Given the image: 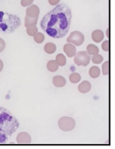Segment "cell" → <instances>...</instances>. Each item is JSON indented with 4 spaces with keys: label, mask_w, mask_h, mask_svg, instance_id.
<instances>
[{
    "label": "cell",
    "mask_w": 115,
    "mask_h": 149,
    "mask_svg": "<svg viewBox=\"0 0 115 149\" xmlns=\"http://www.w3.org/2000/svg\"><path fill=\"white\" fill-rule=\"evenodd\" d=\"M72 19V12L66 4L57 5L43 16L40 27L53 38H62L68 33Z\"/></svg>",
    "instance_id": "obj_1"
},
{
    "label": "cell",
    "mask_w": 115,
    "mask_h": 149,
    "mask_svg": "<svg viewBox=\"0 0 115 149\" xmlns=\"http://www.w3.org/2000/svg\"><path fill=\"white\" fill-rule=\"evenodd\" d=\"M19 127V122L9 110L0 107V144H5Z\"/></svg>",
    "instance_id": "obj_2"
},
{
    "label": "cell",
    "mask_w": 115,
    "mask_h": 149,
    "mask_svg": "<svg viewBox=\"0 0 115 149\" xmlns=\"http://www.w3.org/2000/svg\"><path fill=\"white\" fill-rule=\"evenodd\" d=\"M20 18L16 15L0 10V33L11 34L21 26Z\"/></svg>",
    "instance_id": "obj_3"
},
{
    "label": "cell",
    "mask_w": 115,
    "mask_h": 149,
    "mask_svg": "<svg viewBox=\"0 0 115 149\" xmlns=\"http://www.w3.org/2000/svg\"><path fill=\"white\" fill-rule=\"evenodd\" d=\"M59 128L63 132H70L76 126V121L73 118L68 116L62 117L58 121Z\"/></svg>",
    "instance_id": "obj_4"
},
{
    "label": "cell",
    "mask_w": 115,
    "mask_h": 149,
    "mask_svg": "<svg viewBox=\"0 0 115 149\" xmlns=\"http://www.w3.org/2000/svg\"><path fill=\"white\" fill-rule=\"evenodd\" d=\"M91 57L87 52H78L74 56V63L78 66H87L90 62Z\"/></svg>",
    "instance_id": "obj_5"
},
{
    "label": "cell",
    "mask_w": 115,
    "mask_h": 149,
    "mask_svg": "<svg viewBox=\"0 0 115 149\" xmlns=\"http://www.w3.org/2000/svg\"><path fill=\"white\" fill-rule=\"evenodd\" d=\"M67 42L76 46H79L85 42V36L79 31H74L71 32L69 37L67 38Z\"/></svg>",
    "instance_id": "obj_6"
},
{
    "label": "cell",
    "mask_w": 115,
    "mask_h": 149,
    "mask_svg": "<svg viewBox=\"0 0 115 149\" xmlns=\"http://www.w3.org/2000/svg\"><path fill=\"white\" fill-rule=\"evenodd\" d=\"M31 140V136L27 132H21L16 137V142L19 144H29Z\"/></svg>",
    "instance_id": "obj_7"
},
{
    "label": "cell",
    "mask_w": 115,
    "mask_h": 149,
    "mask_svg": "<svg viewBox=\"0 0 115 149\" xmlns=\"http://www.w3.org/2000/svg\"><path fill=\"white\" fill-rule=\"evenodd\" d=\"M26 15L32 18H38L40 14V9L35 5H32L26 10Z\"/></svg>",
    "instance_id": "obj_8"
},
{
    "label": "cell",
    "mask_w": 115,
    "mask_h": 149,
    "mask_svg": "<svg viewBox=\"0 0 115 149\" xmlns=\"http://www.w3.org/2000/svg\"><path fill=\"white\" fill-rule=\"evenodd\" d=\"M63 50L68 57H74L76 54V48L72 43H66L63 47Z\"/></svg>",
    "instance_id": "obj_9"
},
{
    "label": "cell",
    "mask_w": 115,
    "mask_h": 149,
    "mask_svg": "<svg viewBox=\"0 0 115 149\" xmlns=\"http://www.w3.org/2000/svg\"><path fill=\"white\" fill-rule=\"evenodd\" d=\"M53 85L57 88H62L66 85V80L62 76H55L53 77L52 79Z\"/></svg>",
    "instance_id": "obj_10"
},
{
    "label": "cell",
    "mask_w": 115,
    "mask_h": 149,
    "mask_svg": "<svg viewBox=\"0 0 115 149\" xmlns=\"http://www.w3.org/2000/svg\"><path fill=\"white\" fill-rule=\"evenodd\" d=\"M92 38L95 43H100L104 38V33L103 31L100 29L94 30L92 33Z\"/></svg>",
    "instance_id": "obj_11"
},
{
    "label": "cell",
    "mask_w": 115,
    "mask_h": 149,
    "mask_svg": "<svg viewBox=\"0 0 115 149\" xmlns=\"http://www.w3.org/2000/svg\"><path fill=\"white\" fill-rule=\"evenodd\" d=\"M78 91L81 93H87L91 90V84L88 81H83L78 85Z\"/></svg>",
    "instance_id": "obj_12"
},
{
    "label": "cell",
    "mask_w": 115,
    "mask_h": 149,
    "mask_svg": "<svg viewBox=\"0 0 115 149\" xmlns=\"http://www.w3.org/2000/svg\"><path fill=\"white\" fill-rule=\"evenodd\" d=\"M56 50H57V46H56V45L54 43H51V42L47 43L44 46L45 52L48 54H54L56 52Z\"/></svg>",
    "instance_id": "obj_13"
},
{
    "label": "cell",
    "mask_w": 115,
    "mask_h": 149,
    "mask_svg": "<svg viewBox=\"0 0 115 149\" xmlns=\"http://www.w3.org/2000/svg\"><path fill=\"white\" fill-rule=\"evenodd\" d=\"M47 69L50 72H55L58 70L59 68V65L57 63L56 60H50L47 63Z\"/></svg>",
    "instance_id": "obj_14"
},
{
    "label": "cell",
    "mask_w": 115,
    "mask_h": 149,
    "mask_svg": "<svg viewBox=\"0 0 115 149\" xmlns=\"http://www.w3.org/2000/svg\"><path fill=\"white\" fill-rule=\"evenodd\" d=\"M37 21H38V18H32L28 16V15H26L24 20V26L26 27L30 26H34V25L37 24Z\"/></svg>",
    "instance_id": "obj_15"
},
{
    "label": "cell",
    "mask_w": 115,
    "mask_h": 149,
    "mask_svg": "<svg viewBox=\"0 0 115 149\" xmlns=\"http://www.w3.org/2000/svg\"><path fill=\"white\" fill-rule=\"evenodd\" d=\"M89 74L90 76V77H92V78H98V77H100V68H98V66H92V67L90 68V69H89Z\"/></svg>",
    "instance_id": "obj_16"
},
{
    "label": "cell",
    "mask_w": 115,
    "mask_h": 149,
    "mask_svg": "<svg viewBox=\"0 0 115 149\" xmlns=\"http://www.w3.org/2000/svg\"><path fill=\"white\" fill-rule=\"evenodd\" d=\"M87 52L89 55H94L99 53V49L97 46L94 44H89L87 46Z\"/></svg>",
    "instance_id": "obj_17"
},
{
    "label": "cell",
    "mask_w": 115,
    "mask_h": 149,
    "mask_svg": "<svg viewBox=\"0 0 115 149\" xmlns=\"http://www.w3.org/2000/svg\"><path fill=\"white\" fill-rule=\"evenodd\" d=\"M81 75L79 74H78V73H72L69 77L70 81L73 84L78 83L81 81Z\"/></svg>",
    "instance_id": "obj_18"
},
{
    "label": "cell",
    "mask_w": 115,
    "mask_h": 149,
    "mask_svg": "<svg viewBox=\"0 0 115 149\" xmlns=\"http://www.w3.org/2000/svg\"><path fill=\"white\" fill-rule=\"evenodd\" d=\"M56 61L58 63L59 66H64L66 64V58L64 57V54H59L56 57Z\"/></svg>",
    "instance_id": "obj_19"
},
{
    "label": "cell",
    "mask_w": 115,
    "mask_h": 149,
    "mask_svg": "<svg viewBox=\"0 0 115 149\" xmlns=\"http://www.w3.org/2000/svg\"><path fill=\"white\" fill-rule=\"evenodd\" d=\"M26 32H27L28 36H33V37H34L35 35L37 32H38V29H37L36 25L28 26V27H26Z\"/></svg>",
    "instance_id": "obj_20"
},
{
    "label": "cell",
    "mask_w": 115,
    "mask_h": 149,
    "mask_svg": "<svg viewBox=\"0 0 115 149\" xmlns=\"http://www.w3.org/2000/svg\"><path fill=\"white\" fill-rule=\"evenodd\" d=\"M103 56L100 55V54H96L92 55V63H95V64H100L103 62Z\"/></svg>",
    "instance_id": "obj_21"
},
{
    "label": "cell",
    "mask_w": 115,
    "mask_h": 149,
    "mask_svg": "<svg viewBox=\"0 0 115 149\" xmlns=\"http://www.w3.org/2000/svg\"><path fill=\"white\" fill-rule=\"evenodd\" d=\"M35 41L37 43H42L45 40V36L41 32H37L34 36Z\"/></svg>",
    "instance_id": "obj_22"
},
{
    "label": "cell",
    "mask_w": 115,
    "mask_h": 149,
    "mask_svg": "<svg viewBox=\"0 0 115 149\" xmlns=\"http://www.w3.org/2000/svg\"><path fill=\"white\" fill-rule=\"evenodd\" d=\"M102 71L103 75H108L109 73V61H106L102 65Z\"/></svg>",
    "instance_id": "obj_23"
},
{
    "label": "cell",
    "mask_w": 115,
    "mask_h": 149,
    "mask_svg": "<svg viewBox=\"0 0 115 149\" xmlns=\"http://www.w3.org/2000/svg\"><path fill=\"white\" fill-rule=\"evenodd\" d=\"M34 0H21V5L22 7H28L32 4Z\"/></svg>",
    "instance_id": "obj_24"
},
{
    "label": "cell",
    "mask_w": 115,
    "mask_h": 149,
    "mask_svg": "<svg viewBox=\"0 0 115 149\" xmlns=\"http://www.w3.org/2000/svg\"><path fill=\"white\" fill-rule=\"evenodd\" d=\"M102 49L103 51L109 52V40H105L102 43Z\"/></svg>",
    "instance_id": "obj_25"
},
{
    "label": "cell",
    "mask_w": 115,
    "mask_h": 149,
    "mask_svg": "<svg viewBox=\"0 0 115 149\" xmlns=\"http://www.w3.org/2000/svg\"><path fill=\"white\" fill-rule=\"evenodd\" d=\"M5 46H6V43H5V40L0 38V52H2L5 50Z\"/></svg>",
    "instance_id": "obj_26"
},
{
    "label": "cell",
    "mask_w": 115,
    "mask_h": 149,
    "mask_svg": "<svg viewBox=\"0 0 115 149\" xmlns=\"http://www.w3.org/2000/svg\"><path fill=\"white\" fill-rule=\"evenodd\" d=\"M60 0H48L49 4L52 6H54V5H57L60 2Z\"/></svg>",
    "instance_id": "obj_27"
},
{
    "label": "cell",
    "mask_w": 115,
    "mask_h": 149,
    "mask_svg": "<svg viewBox=\"0 0 115 149\" xmlns=\"http://www.w3.org/2000/svg\"><path fill=\"white\" fill-rule=\"evenodd\" d=\"M3 66H4L3 62L2 61V60H0V72L2 71V69H3Z\"/></svg>",
    "instance_id": "obj_28"
},
{
    "label": "cell",
    "mask_w": 115,
    "mask_h": 149,
    "mask_svg": "<svg viewBox=\"0 0 115 149\" xmlns=\"http://www.w3.org/2000/svg\"><path fill=\"white\" fill-rule=\"evenodd\" d=\"M106 36H107V38H109V29H108L107 31H106Z\"/></svg>",
    "instance_id": "obj_29"
}]
</instances>
